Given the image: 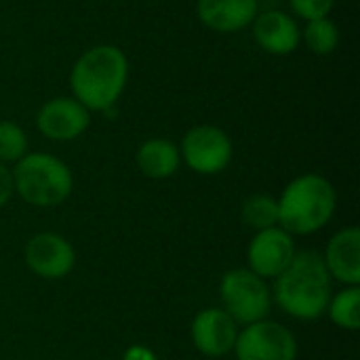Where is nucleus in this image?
<instances>
[{
    "instance_id": "1",
    "label": "nucleus",
    "mask_w": 360,
    "mask_h": 360,
    "mask_svg": "<svg viewBox=\"0 0 360 360\" xmlns=\"http://www.w3.org/2000/svg\"><path fill=\"white\" fill-rule=\"evenodd\" d=\"M333 295V281L319 251H297L291 264L272 285V302L295 321H319L325 316Z\"/></svg>"
},
{
    "instance_id": "2",
    "label": "nucleus",
    "mask_w": 360,
    "mask_h": 360,
    "mask_svg": "<svg viewBox=\"0 0 360 360\" xmlns=\"http://www.w3.org/2000/svg\"><path fill=\"white\" fill-rule=\"evenodd\" d=\"M129 82V59L116 44H95L72 65L70 89L91 114L110 112Z\"/></svg>"
},
{
    "instance_id": "3",
    "label": "nucleus",
    "mask_w": 360,
    "mask_h": 360,
    "mask_svg": "<svg viewBox=\"0 0 360 360\" xmlns=\"http://www.w3.org/2000/svg\"><path fill=\"white\" fill-rule=\"evenodd\" d=\"M278 226L291 236H310L321 232L335 215L338 192L333 184L319 173H304L291 179L281 192Z\"/></svg>"
},
{
    "instance_id": "4",
    "label": "nucleus",
    "mask_w": 360,
    "mask_h": 360,
    "mask_svg": "<svg viewBox=\"0 0 360 360\" xmlns=\"http://www.w3.org/2000/svg\"><path fill=\"white\" fill-rule=\"evenodd\" d=\"M15 194L30 207L51 209L65 202L74 190L72 169L46 152H27L13 165Z\"/></svg>"
},
{
    "instance_id": "5",
    "label": "nucleus",
    "mask_w": 360,
    "mask_h": 360,
    "mask_svg": "<svg viewBox=\"0 0 360 360\" xmlns=\"http://www.w3.org/2000/svg\"><path fill=\"white\" fill-rule=\"evenodd\" d=\"M221 306L238 327L264 321L272 312V289L249 268H232L219 281Z\"/></svg>"
},
{
    "instance_id": "6",
    "label": "nucleus",
    "mask_w": 360,
    "mask_h": 360,
    "mask_svg": "<svg viewBox=\"0 0 360 360\" xmlns=\"http://www.w3.org/2000/svg\"><path fill=\"white\" fill-rule=\"evenodd\" d=\"M181 162L198 175H217L226 171L234 156L230 135L215 124L192 127L179 143Z\"/></svg>"
},
{
    "instance_id": "7",
    "label": "nucleus",
    "mask_w": 360,
    "mask_h": 360,
    "mask_svg": "<svg viewBox=\"0 0 360 360\" xmlns=\"http://www.w3.org/2000/svg\"><path fill=\"white\" fill-rule=\"evenodd\" d=\"M232 352L236 360H297L300 346L289 327L264 319L240 327Z\"/></svg>"
},
{
    "instance_id": "8",
    "label": "nucleus",
    "mask_w": 360,
    "mask_h": 360,
    "mask_svg": "<svg viewBox=\"0 0 360 360\" xmlns=\"http://www.w3.org/2000/svg\"><path fill=\"white\" fill-rule=\"evenodd\" d=\"M25 266L44 281H61L76 266V251L68 238L55 232L34 234L23 249Z\"/></svg>"
},
{
    "instance_id": "9",
    "label": "nucleus",
    "mask_w": 360,
    "mask_h": 360,
    "mask_svg": "<svg viewBox=\"0 0 360 360\" xmlns=\"http://www.w3.org/2000/svg\"><path fill=\"white\" fill-rule=\"evenodd\" d=\"M295 249V236L281 226L255 232L247 247V268L264 281H274L291 264Z\"/></svg>"
},
{
    "instance_id": "10",
    "label": "nucleus",
    "mask_w": 360,
    "mask_h": 360,
    "mask_svg": "<svg viewBox=\"0 0 360 360\" xmlns=\"http://www.w3.org/2000/svg\"><path fill=\"white\" fill-rule=\"evenodd\" d=\"M36 127L51 141H74L91 127V112L74 97H53L40 105Z\"/></svg>"
},
{
    "instance_id": "11",
    "label": "nucleus",
    "mask_w": 360,
    "mask_h": 360,
    "mask_svg": "<svg viewBox=\"0 0 360 360\" xmlns=\"http://www.w3.org/2000/svg\"><path fill=\"white\" fill-rule=\"evenodd\" d=\"M240 327L224 308L200 310L190 325V338L194 348L209 359H221L234 350Z\"/></svg>"
},
{
    "instance_id": "12",
    "label": "nucleus",
    "mask_w": 360,
    "mask_h": 360,
    "mask_svg": "<svg viewBox=\"0 0 360 360\" xmlns=\"http://www.w3.org/2000/svg\"><path fill=\"white\" fill-rule=\"evenodd\" d=\"M253 40L270 55L285 57L297 51L302 42V27L293 19V15L285 11H259L251 23Z\"/></svg>"
},
{
    "instance_id": "13",
    "label": "nucleus",
    "mask_w": 360,
    "mask_h": 360,
    "mask_svg": "<svg viewBox=\"0 0 360 360\" xmlns=\"http://www.w3.org/2000/svg\"><path fill=\"white\" fill-rule=\"evenodd\" d=\"M321 255L331 281H338L344 287L360 285V230L356 226L338 230Z\"/></svg>"
},
{
    "instance_id": "14",
    "label": "nucleus",
    "mask_w": 360,
    "mask_h": 360,
    "mask_svg": "<svg viewBox=\"0 0 360 360\" xmlns=\"http://www.w3.org/2000/svg\"><path fill=\"white\" fill-rule=\"evenodd\" d=\"M257 13L259 0H196L200 23L217 34H236L251 27Z\"/></svg>"
},
{
    "instance_id": "15",
    "label": "nucleus",
    "mask_w": 360,
    "mask_h": 360,
    "mask_svg": "<svg viewBox=\"0 0 360 360\" xmlns=\"http://www.w3.org/2000/svg\"><path fill=\"white\" fill-rule=\"evenodd\" d=\"M135 165L148 179H169L181 167L179 146L165 137L146 139L135 154Z\"/></svg>"
},
{
    "instance_id": "16",
    "label": "nucleus",
    "mask_w": 360,
    "mask_h": 360,
    "mask_svg": "<svg viewBox=\"0 0 360 360\" xmlns=\"http://www.w3.org/2000/svg\"><path fill=\"white\" fill-rule=\"evenodd\" d=\"M331 323L344 331H359L360 327V285L342 287L331 295L327 312Z\"/></svg>"
},
{
    "instance_id": "17",
    "label": "nucleus",
    "mask_w": 360,
    "mask_h": 360,
    "mask_svg": "<svg viewBox=\"0 0 360 360\" xmlns=\"http://www.w3.org/2000/svg\"><path fill=\"white\" fill-rule=\"evenodd\" d=\"M240 217L245 226H249L253 232H262L268 228L278 226V200L272 194H251L245 198L240 207Z\"/></svg>"
},
{
    "instance_id": "18",
    "label": "nucleus",
    "mask_w": 360,
    "mask_h": 360,
    "mask_svg": "<svg viewBox=\"0 0 360 360\" xmlns=\"http://www.w3.org/2000/svg\"><path fill=\"white\" fill-rule=\"evenodd\" d=\"M302 42H306L314 55H331L340 46V27L329 17L306 21V27L302 30Z\"/></svg>"
},
{
    "instance_id": "19",
    "label": "nucleus",
    "mask_w": 360,
    "mask_h": 360,
    "mask_svg": "<svg viewBox=\"0 0 360 360\" xmlns=\"http://www.w3.org/2000/svg\"><path fill=\"white\" fill-rule=\"evenodd\" d=\"M27 154V135L13 120H0V162L15 165Z\"/></svg>"
},
{
    "instance_id": "20",
    "label": "nucleus",
    "mask_w": 360,
    "mask_h": 360,
    "mask_svg": "<svg viewBox=\"0 0 360 360\" xmlns=\"http://www.w3.org/2000/svg\"><path fill=\"white\" fill-rule=\"evenodd\" d=\"M289 6L293 15H297L300 19L312 21V19L329 17V13L335 6V0H289Z\"/></svg>"
},
{
    "instance_id": "21",
    "label": "nucleus",
    "mask_w": 360,
    "mask_h": 360,
    "mask_svg": "<svg viewBox=\"0 0 360 360\" xmlns=\"http://www.w3.org/2000/svg\"><path fill=\"white\" fill-rule=\"evenodd\" d=\"M15 196V184H13V171L0 162V209Z\"/></svg>"
},
{
    "instance_id": "22",
    "label": "nucleus",
    "mask_w": 360,
    "mask_h": 360,
    "mask_svg": "<svg viewBox=\"0 0 360 360\" xmlns=\"http://www.w3.org/2000/svg\"><path fill=\"white\" fill-rule=\"evenodd\" d=\"M122 360H158V356L152 348H148L143 344H133L124 350Z\"/></svg>"
}]
</instances>
